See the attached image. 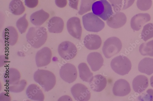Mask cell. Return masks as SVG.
Returning <instances> with one entry per match:
<instances>
[{"label":"cell","instance_id":"21","mask_svg":"<svg viewBox=\"0 0 153 101\" xmlns=\"http://www.w3.org/2000/svg\"><path fill=\"white\" fill-rule=\"evenodd\" d=\"M47 27L50 32L59 33H61L63 30L64 23L60 18L54 17L49 20Z\"/></svg>","mask_w":153,"mask_h":101},{"label":"cell","instance_id":"38","mask_svg":"<svg viewBox=\"0 0 153 101\" xmlns=\"http://www.w3.org/2000/svg\"><path fill=\"white\" fill-rule=\"evenodd\" d=\"M79 2V0H69V6L74 9L78 10Z\"/></svg>","mask_w":153,"mask_h":101},{"label":"cell","instance_id":"35","mask_svg":"<svg viewBox=\"0 0 153 101\" xmlns=\"http://www.w3.org/2000/svg\"><path fill=\"white\" fill-rule=\"evenodd\" d=\"M147 94L146 95L142 101H153V90L149 89L146 92Z\"/></svg>","mask_w":153,"mask_h":101},{"label":"cell","instance_id":"24","mask_svg":"<svg viewBox=\"0 0 153 101\" xmlns=\"http://www.w3.org/2000/svg\"><path fill=\"white\" fill-rule=\"evenodd\" d=\"M138 69L139 71L150 75L153 73V59L145 58L139 63Z\"/></svg>","mask_w":153,"mask_h":101},{"label":"cell","instance_id":"29","mask_svg":"<svg viewBox=\"0 0 153 101\" xmlns=\"http://www.w3.org/2000/svg\"><path fill=\"white\" fill-rule=\"evenodd\" d=\"M97 0H81L80 10L78 12L79 15H82L90 11L92 5Z\"/></svg>","mask_w":153,"mask_h":101},{"label":"cell","instance_id":"15","mask_svg":"<svg viewBox=\"0 0 153 101\" xmlns=\"http://www.w3.org/2000/svg\"><path fill=\"white\" fill-rule=\"evenodd\" d=\"M87 61L94 72L98 71L103 65V58L98 52H93L89 54L87 56Z\"/></svg>","mask_w":153,"mask_h":101},{"label":"cell","instance_id":"8","mask_svg":"<svg viewBox=\"0 0 153 101\" xmlns=\"http://www.w3.org/2000/svg\"><path fill=\"white\" fill-rule=\"evenodd\" d=\"M59 75L63 80L71 83L74 82L77 78V70L74 65L67 63L61 66Z\"/></svg>","mask_w":153,"mask_h":101},{"label":"cell","instance_id":"2","mask_svg":"<svg viewBox=\"0 0 153 101\" xmlns=\"http://www.w3.org/2000/svg\"><path fill=\"white\" fill-rule=\"evenodd\" d=\"M33 78L35 82L40 85L45 92L52 90L56 83L54 74L47 70L38 69L35 72Z\"/></svg>","mask_w":153,"mask_h":101},{"label":"cell","instance_id":"10","mask_svg":"<svg viewBox=\"0 0 153 101\" xmlns=\"http://www.w3.org/2000/svg\"><path fill=\"white\" fill-rule=\"evenodd\" d=\"M52 56L51 50L48 47H44L36 53L35 60L38 68L45 67L49 65Z\"/></svg>","mask_w":153,"mask_h":101},{"label":"cell","instance_id":"1","mask_svg":"<svg viewBox=\"0 0 153 101\" xmlns=\"http://www.w3.org/2000/svg\"><path fill=\"white\" fill-rule=\"evenodd\" d=\"M26 38L28 42L33 47L39 48L45 44L47 40L46 29L43 27H31L27 34Z\"/></svg>","mask_w":153,"mask_h":101},{"label":"cell","instance_id":"19","mask_svg":"<svg viewBox=\"0 0 153 101\" xmlns=\"http://www.w3.org/2000/svg\"><path fill=\"white\" fill-rule=\"evenodd\" d=\"M132 86L133 89L135 92L141 94L148 86V79L145 75H138L133 80Z\"/></svg>","mask_w":153,"mask_h":101},{"label":"cell","instance_id":"9","mask_svg":"<svg viewBox=\"0 0 153 101\" xmlns=\"http://www.w3.org/2000/svg\"><path fill=\"white\" fill-rule=\"evenodd\" d=\"M71 94L76 101H87L91 97V93L88 88L81 83H77L72 87Z\"/></svg>","mask_w":153,"mask_h":101},{"label":"cell","instance_id":"26","mask_svg":"<svg viewBox=\"0 0 153 101\" xmlns=\"http://www.w3.org/2000/svg\"><path fill=\"white\" fill-rule=\"evenodd\" d=\"M11 13L15 15H22L25 10V8L21 0H12L9 6Z\"/></svg>","mask_w":153,"mask_h":101},{"label":"cell","instance_id":"36","mask_svg":"<svg viewBox=\"0 0 153 101\" xmlns=\"http://www.w3.org/2000/svg\"><path fill=\"white\" fill-rule=\"evenodd\" d=\"M55 2L57 6L61 8L65 7L67 4V0H55Z\"/></svg>","mask_w":153,"mask_h":101},{"label":"cell","instance_id":"34","mask_svg":"<svg viewBox=\"0 0 153 101\" xmlns=\"http://www.w3.org/2000/svg\"><path fill=\"white\" fill-rule=\"evenodd\" d=\"M25 4L29 8L36 7L38 4V0H25Z\"/></svg>","mask_w":153,"mask_h":101},{"label":"cell","instance_id":"5","mask_svg":"<svg viewBox=\"0 0 153 101\" xmlns=\"http://www.w3.org/2000/svg\"><path fill=\"white\" fill-rule=\"evenodd\" d=\"M92 9L94 15L104 21L107 20L113 14L111 6L107 0H100L95 2Z\"/></svg>","mask_w":153,"mask_h":101},{"label":"cell","instance_id":"37","mask_svg":"<svg viewBox=\"0 0 153 101\" xmlns=\"http://www.w3.org/2000/svg\"><path fill=\"white\" fill-rule=\"evenodd\" d=\"M135 0H124V4L123 10H125L131 7L134 4Z\"/></svg>","mask_w":153,"mask_h":101},{"label":"cell","instance_id":"31","mask_svg":"<svg viewBox=\"0 0 153 101\" xmlns=\"http://www.w3.org/2000/svg\"><path fill=\"white\" fill-rule=\"evenodd\" d=\"M27 82L25 80L20 81L18 83L13 85H11L9 87V90L10 92L19 93L23 91L27 85Z\"/></svg>","mask_w":153,"mask_h":101},{"label":"cell","instance_id":"16","mask_svg":"<svg viewBox=\"0 0 153 101\" xmlns=\"http://www.w3.org/2000/svg\"><path fill=\"white\" fill-rule=\"evenodd\" d=\"M27 97L31 100L43 101L45 99V95L39 86L35 84H31L28 87L26 91Z\"/></svg>","mask_w":153,"mask_h":101},{"label":"cell","instance_id":"39","mask_svg":"<svg viewBox=\"0 0 153 101\" xmlns=\"http://www.w3.org/2000/svg\"><path fill=\"white\" fill-rule=\"evenodd\" d=\"M150 82L151 86L153 87V76L151 77L150 79Z\"/></svg>","mask_w":153,"mask_h":101},{"label":"cell","instance_id":"6","mask_svg":"<svg viewBox=\"0 0 153 101\" xmlns=\"http://www.w3.org/2000/svg\"><path fill=\"white\" fill-rule=\"evenodd\" d=\"M122 48V43L118 38H109L105 42L102 48L103 53L107 58H109L120 52Z\"/></svg>","mask_w":153,"mask_h":101},{"label":"cell","instance_id":"23","mask_svg":"<svg viewBox=\"0 0 153 101\" xmlns=\"http://www.w3.org/2000/svg\"><path fill=\"white\" fill-rule=\"evenodd\" d=\"M49 15L43 9L37 11L32 14L30 17L31 23L37 27L43 24L49 18Z\"/></svg>","mask_w":153,"mask_h":101},{"label":"cell","instance_id":"4","mask_svg":"<svg viewBox=\"0 0 153 101\" xmlns=\"http://www.w3.org/2000/svg\"><path fill=\"white\" fill-rule=\"evenodd\" d=\"M111 66L115 72L121 75L128 74L132 67L130 60L123 55H120L113 58L111 62Z\"/></svg>","mask_w":153,"mask_h":101},{"label":"cell","instance_id":"11","mask_svg":"<svg viewBox=\"0 0 153 101\" xmlns=\"http://www.w3.org/2000/svg\"><path fill=\"white\" fill-rule=\"evenodd\" d=\"M67 28L70 35L75 38L81 40L82 29L79 18L73 17L69 19L67 23Z\"/></svg>","mask_w":153,"mask_h":101},{"label":"cell","instance_id":"32","mask_svg":"<svg viewBox=\"0 0 153 101\" xmlns=\"http://www.w3.org/2000/svg\"><path fill=\"white\" fill-rule=\"evenodd\" d=\"M152 4V0H137V2L138 8L142 11H146L149 9Z\"/></svg>","mask_w":153,"mask_h":101},{"label":"cell","instance_id":"33","mask_svg":"<svg viewBox=\"0 0 153 101\" xmlns=\"http://www.w3.org/2000/svg\"><path fill=\"white\" fill-rule=\"evenodd\" d=\"M111 4L114 10L116 13L119 12L122 7V0H108Z\"/></svg>","mask_w":153,"mask_h":101},{"label":"cell","instance_id":"18","mask_svg":"<svg viewBox=\"0 0 153 101\" xmlns=\"http://www.w3.org/2000/svg\"><path fill=\"white\" fill-rule=\"evenodd\" d=\"M85 47L91 50H97L99 49L102 44V40L98 35L89 34L86 36L84 40Z\"/></svg>","mask_w":153,"mask_h":101},{"label":"cell","instance_id":"25","mask_svg":"<svg viewBox=\"0 0 153 101\" xmlns=\"http://www.w3.org/2000/svg\"><path fill=\"white\" fill-rule=\"evenodd\" d=\"M80 78L83 81L90 83L92 80L93 74L85 63H81L78 66Z\"/></svg>","mask_w":153,"mask_h":101},{"label":"cell","instance_id":"28","mask_svg":"<svg viewBox=\"0 0 153 101\" xmlns=\"http://www.w3.org/2000/svg\"><path fill=\"white\" fill-rule=\"evenodd\" d=\"M153 37V24H148L144 26L141 33L142 39L145 42Z\"/></svg>","mask_w":153,"mask_h":101},{"label":"cell","instance_id":"3","mask_svg":"<svg viewBox=\"0 0 153 101\" xmlns=\"http://www.w3.org/2000/svg\"><path fill=\"white\" fill-rule=\"evenodd\" d=\"M82 18L84 28L87 31L97 32L105 27V23L104 21L93 13L85 15Z\"/></svg>","mask_w":153,"mask_h":101},{"label":"cell","instance_id":"17","mask_svg":"<svg viewBox=\"0 0 153 101\" xmlns=\"http://www.w3.org/2000/svg\"><path fill=\"white\" fill-rule=\"evenodd\" d=\"M3 38L9 45L14 46L18 39V34L16 29L13 27L10 26L5 28L2 34Z\"/></svg>","mask_w":153,"mask_h":101},{"label":"cell","instance_id":"27","mask_svg":"<svg viewBox=\"0 0 153 101\" xmlns=\"http://www.w3.org/2000/svg\"><path fill=\"white\" fill-rule=\"evenodd\" d=\"M139 50L140 54L143 56L153 57V40L142 43L140 46Z\"/></svg>","mask_w":153,"mask_h":101},{"label":"cell","instance_id":"13","mask_svg":"<svg viewBox=\"0 0 153 101\" xmlns=\"http://www.w3.org/2000/svg\"><path fill=\"white\" fill-rule=\"evenodd\" d=\"M127 18L123 12H118L112 15L107 21L108 26L110 27L117 29L120 28L126 24Z\"/></svg>","mask_w":153,"mask_h":101},{"label":"cell","instance_id":"30","mask_svg":"<svg viewBox=\"0 0 153 101\" xmlns=\"http://www.w3.org/2000/svg\"><path fill=\"white\" fill-rule=\"evenodd\" d=\"M27 14L19 19L16 22V27L20 33L22 34L26 32L29 25L26 19Z\"/></svg>","mask_w":153,"mask_h":101},{"label":"cell","instance_id":"22","mask_svg":"<svg viewBox=\"0 0 153 101\" xmlns=\"http://www.w3.org/2000/svg\"><path fill=\"white\" fill-rule=\"evenodd\" d=\"M20 72L15 68H10L7 70L4 75V82L10 85L18 83L20 81Z\"/></svg>","mask_w":153,"mask_h":101},{"label":"cell","instance_id":"14","mask_svg":"<svg viewBox=\"0 0 153 101\" xmlns=\"http://www.w3.org/2000/svg\"><path fill=\"white\" fill-rule=\"evenodd\" d=\"M151 20V17L148 13H140L134 15L131 19V25L135 31H138L144 24Z\"/></svg>","mask_w":153,"mask_h":101},{"label":"cell","instance_id":"7","mask_svg":"<svg viewBox=\"0 0 153 101\" xmlns=\"http://www.w3.org/2000/svg\"><path fill=\"white\" fill-rule=\"evenodd\" d=\"M58 52L62 58L68 60L75 57L77 53V49L74 43L70 41H65L59 45Z\"/></svg>","mask_w":153,"mask_h":101},{"label":"cell","instance_id":"12","mask_svg":"<svg viewBox=\"0 0 153 101\" xmlns=\"http://www.w3.org/2000/svg\"><path fill=\"white\" fill-rule=\"evenodd\" d=\"M112 91L115 96H125L130 93L131 86L129 83L127 81L123 79H120L114 83Z\"/></svg>","mask_w":153,"mask_h":101},{"label":"cell","instance_id":"20","mask_svg":"<svg viewBox=\"0 0 153 101\" xmlns=\"http://www.w3.org/2000/svg\"><path fill=\"white\" fill-rule=\"evenodd\" d=\"M89 83L93 91L99 92L105 89L107 84V80L103 76L98 74L94 77L92 80Z\"/></svg>","mask_w":153,"mask_h":101}]
</instances>
